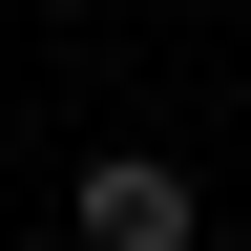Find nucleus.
Returning a JSON list of instances; mask_svg holds the SVG:
<instances>
[{"label": "nucleus", "mask_w": 251, "mask_h": 251, "mask_svg": "<svg viewBox=\"0 0 251 251\" xmlns=\"http://www.w3.org/2000/svg\"><path fill=\"white\" fill-rule=\"evenodd\" d=\"M84 251H188V168L168 147H105L84 168Z\"/></svg>", "instance_id": "obj_1"}]
</instances>
